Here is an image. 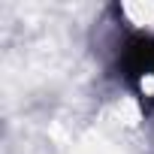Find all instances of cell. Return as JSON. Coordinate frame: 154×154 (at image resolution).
<instances>
[{"mask_svg": "<svg viewBox=\"0 0 154 154\" xmlns=\"http://www.w3.org/2000/svg\"><path fill=\"white\" fill-rule=\"evenodd\" d=\"M124 75L142 100L154 103V36H133L124 45Z\"/></svg>", "mask_w": 154, "mask_h": 154, "instance_id": "cell-1", "label": "cell"}]
</instances>
